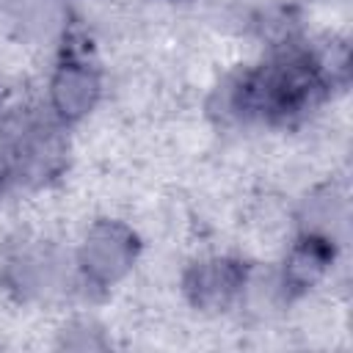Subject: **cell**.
I'll return each instance as SVG.
<instances>
[{"instance_id":"3957f363","label":"cell","mask_w":353,"mask_h":353,"mask_svg":"<svg viewBox=\"0 0 353 353\" xmlns=\"http://www.w3.org/2000/svg\"><path fill=\"white\" fill-rule=\"evenodd\" d=\"M99 94H102L99 72L80 58L61 61L50 77V108L63 124H74L85 119L97 108Z\"/></svg>"},{"instance_id":"7a4b0ae2","label":"cell","mask_w":353,"mask_h":353,"mask_svg":"<svg viewBox=\"0 0 353 353\" xmlns=\"http://www.w3.org/2000/svg\"><path fill=\"white\" fill-rule=\"evenodd\" d=\"M248 270L240 259L232 256H207L193 262L182 276V292L188 303L199 312H223L229 309L245 287Z\"/></svg>"},{"instance_id":"5b68a950","label":"cell","mask_w":353,"mask_h":353,"mask_svg":"<svg viewBox=\"0 0 353 353\" xmlns=\"http://www.w3.org/2000/svg\"><path fill=\"white\" fill-rule=\"evenodd\" d=\"M61 163H63V143L50 130H36L19 146L17 163L11 160L14 174H25V176H33V179L52 176L61 168Z\"/></svg>"},{"instance_id":"8992f818","label":"cell","mask_w":353,"mask_h":353,"mask_svg":"<svg viewBox=\"0 0 353 353\" xmlns=\"http://www.w3.org/2000/svg\"><path fill=\"white\" fill-rule=\"evenodd\" d=\"M314 72L320 74L325 88H339L350 74V47L342 39H328L317 50H306Z\"/></svg>"},{"instance_id":"6da1fadb","label":"cell","mask_w":353,"mask_h":353,"mask_svg":"<svg viewBox=\"0 0 353 353\" xmlns=\"http://www.w3.org/2000/svg\"><path fill=\"white\" fill-rule=\"evenodd\" d=\"M138 234L121 221H94L77 248V268L94 287L119 284L138 259Z\"/></svg>"},{"instance_id":"52a82bcc","label":"cell","mask_w":353,"mask_h":353,"mask_svg":"<svg viewBox=\"0 0 353 353\" xmlns=\"http://www.w3.org/2000/svg\"><path fill=\"white\" fill-rule=\"evenodd\" d=\"M11 176H14V165H11V160H8L6 154H0V201H3V196H6V190H8Z\"/></svg>"},{"instance_id":"277c9868","label":"cell","mask_w":353,"mask_h":353,"mask_svg":"<svg viewBox=\"0 0 353 353\" xmlns=\"http://www.w3.org/2000/svg\"><path fill=\"white\" fill-rule=\"evenodd\" d=\"M334 240L314 234V232H301L298 240L290 245L284 265H281V290L287 295H303L312 287L323 281V276L334 265Z\"/></svg>"}]
</instances>
